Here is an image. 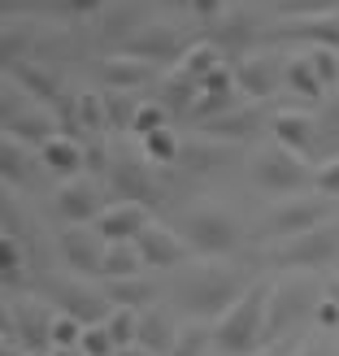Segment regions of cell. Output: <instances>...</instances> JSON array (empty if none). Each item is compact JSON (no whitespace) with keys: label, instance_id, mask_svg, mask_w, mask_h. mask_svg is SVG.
Wrapping results in <instances>:
<instances>
[{"label":"cell","instance_id":"obj_1","mask_svg":"<svg viewBox=\"0 0 339 356\" xmlns=\"http://www.w3.org/2000/svg\"><path fill=\"white\" fill-rule=\"evenodd\" d=\"M248 287H253V282H248L244 270L222 265V261H205V265H196V270H187L183 278H178L174 309L187 313L191 322H218Z\"/></svg>","mask_w":339,"mask_h":356},{"label":"cell","instance_id":"obj_2","mask_svg":"<svg viewBox=\"0 0 339 356\" xmlns=\"http://www.w3.org/2000/svg\"><path fill=\"white\" fill-rule=\"evenodd\" d=\"M270 296H274V282L257 278L213 322V348L222 356H257L261 348H270Z\"/></svg>","mask_w":339,"mask_h":356},{"label":"cell","instance_id":"obj_3","mask_svg":"<svg viewBox=\"0 0 339 356\" xmlns=\"http://www.w3.org/2000/svg\"><path fill=\"white\" fill-rule=\"evenodd\" d=\"M178 235L187 239V248L196 257L218 261V257L235 252L244 243V226H239L235 213L222 209V204H191L183 218H178Z\"/></svg>","mask_w":339,"mask_h":356},{"label":"cell","instance_id":"obj_4","mask_svg":"<svg viewBox=\"0 0 339 356\" xmlns=\"http://www.w3.org/2000/svg\"><path fill=\"white\" fill-rule=\"evenodd\" d=\"M253 178H257L261 191L292 200V195H305L309 187H317V165L309 161V156L274 144V148H261L253 156Z\"/></svg>","mask_w":339,"mask_h":356},{"label":"cell","instance_id":"obj_5","mask_svg":"<svg viewBox=\"0 0 339 356\" xmlns=\"http://www.w3.org/2000/svg\"><path fill=\"white\" fill-rule=\"evenodd\" d=\"M265 261L274 265V270H326V265H339V218L322 222V226H313L305 230V235H296V239H283L274 243L270 252H265Z\"/></svg>","mask_w":339,"mask_h":356},{"label":"cell","instance_id":"obj_6","mask_svg":"<svg viewBox=\"0 0 339 356\" xmlns=\"http://www.w3.org/2000/svg\"><path fill=\"white\" fill-rule=\"evenodd\" d=\"M322 296H326V287L317 291V274H309V270L283 274V282H274V296H270V343L278 334L296 330L300 322H313Z\"/></svg>","mask_w":339,"mask_h":356},{"label":"cell","instance_id":"obj_7","mask_svg":"<svg viewBox=\"0 0 339 356\" xmlns=\"http://www.w3.org/2000/svg\"><path fill=\"white\" fill-rule=\"evenodd\" d=\"M35 287H44V300H48L57 313L74 317V322H83V326H100L104 317L113 313L104 287H92L87 278H52V274H44Z\"/></svg>","mask_w":339,"mask_h":356},{"label":"cell","instance_id":"obj_8","mask_svg":"<svg viewBox=\"0 0 339 356\" xmlns=\"http://www.w3.org/2000/svg\"><path fill=\"white\" fill-rule=\"evenodd\" d=\"M322 222H331V200H326V195H292V200L274 204L261 218L257 239L283 243V239H296V235H305V230L322 226Z\"/></svg>","mask_w":339,"mask_h":356},{"label":"cell","instance_id":"obj_9","mask_svg":"<svg viewBox=\"0 0 339 356\" xmlns=\"http://www.w3.org/2000/svg\"><path fill=\"white\" fill-rule=\"evenodd\" d=\"M109 187L122 195V200H135V204H157L166 195V183L157 178L152 161L144 152H113V165H109Z\"/></svg>","mask_w":339,"mask_h":356},{"label":"cell","instance_id":"obj_10","mask_svg":"<svg viewBox=\"0 0 339 356\" xmlns=\"http://www.w3.org/2000/svg\"><path fill=\"white\" fill-rule=\"evenodd\" d=\"M52 322H57V309L48 313V300H13L9 305V339L22 352H52Z\"/></svg>","mask_w":339,"mask_h":356},{"label":"cell","instance_id":"obj_11","mask_svg":"<svg viewBox=\"0 0 339 356\" xmlns=\"http://www.w3.org/2000/svg\"><path fill=\"white\" fill-rule=\"evenodd\" d=\"M57 252L74 270V278H104V252H109V243H104V235L96 226H65L57 235Z\"/></svg>","mask_w":339,"mask_h":356},{"label":"cell","instance_id":"obj_12","mask_svg":"<svg viewBox=\"0 0 339 356\" xmlns=\"http://www.w3.org/2000/svg\"><path fill=\"white\" fill-rule=\"evenodd\" d=\"M104 209L109 204H104L100 178H92V174L70 178V183H61L57 195H52V213H57L65 226H87V222H96Z\"/></svg>","mask_w":339,"mask_h":356},{"label":"cell","instance_id":"obj_13","mask_svg":"<svg viewBox=\"0 0 339 356\" xmlns=\"http://www.w3.org/2000/svg\"><path fill=\"white\" fill-rule=\"evenodd\" d=\"M187 48H191V44H183V35H178L174 26H166V22H148L144 31L135 35V40L122 44V52H131V57L148 61V65H157V70L178 65V61L187 57Z\"/></svg>","mask_w":339,"mask_h":356},{"label":"cell","instance_id":"obj_14","mask_svg":"<svg viewBox=\"0 0 339 356\" xmlns=\"http://www.w3.org/2000/svg\"><path fill=\"white\" fill-rule=\"evenodd\" d=\"M265 127H270V113L261 109V104H239V109H226L218 118H205L196 122V131L209 135V139H222V144H248V139H257Z\"/></svg>","mask_w":339,"mask_h":356},{"label":"cell","instance_id":"obj_15","mask_svg":"<svg viewBox=\"0 0 339 356\" xmlns=\"http://www.w3.org/2000/svg\"><path fill=\"white\" fill-rule=\"evenodd\" d=\"M265 40L300 44V48H335L339 52V13H317V17H283Z\"/></svg>","mask_w":339,"mask_h":356},{"label":"cell","instance_id":"obj_16","mask_svg":"<svg viewBox=\"0 0 339 356\" xmlns=\"http://www.w3.org/2000/svg\"><path fill=\"white\" fill-rule=\"evenodd\" d=\"M235 83L248 96V104H265L283 87V61L274 52H253V57L235 61Z\"/></svg>","mask_w":339,"mask_h":356},{"label":"cell","instance_id":"obj_17","mask_svg":"<svg viewBox=\"0 0 339 356\" xmlns=\"http://www.w3.org/2000/svg\"><path fill=\"white\" fill-rule=\"evenodd\" d=\"M261 40H265V35L253 26L248 9H226L222 22H213V26H209V44L218 48L222 57H235V61L253 57V48H257Z\"/></svg>","mask_w":339,"mask_h":356},{"label":"cell","instance_id":"obj_18","mask_svg":"<svg viewBox=\"0 0 339 356\" xmlns=\"http://www.w3.org/2000/svg\"><path fill=\"white\" fill-rule=\"evenodd\" d=\"M270 135H274V144L309 156L317 148V139H322V127H317V113H309V109H274Z\"/></svg>","mask_w":339,"mask_h":356},{"label":"cell","instance_id":"obj_19","mask_svg":"<svg viewBox=\"0 0 339 356\" xmlns=\"http://www.w3.org/2000/svg\"><path fill=\"white\" fill-rule=\"evenodd\" d=\"M135 248H139V257H144L152 270H174V265H183V261L191 257L187 239L178 235V230L161 226V222H148V226H144V235L135 239Z\"/></svg>","mask_w":339,"mask_h":356},{"label":"cell","instance_id":"obj_20","mask_svg":"<svg viewBox=\"0 0 339 356\" xmlns=\"http://www.w3.org/2000/svg\"><path fill=\"white\" fill-rule=\"evenodd\" d=\"M5 135L22 139V144H31L35 152H40L48 139H57V135H65V131H61V122H57V113H52V109H44V104H31V109H9V113H5Z\"/></svg>","mask_w":339,"mask_h":356},{"label":"cell","instance_id":"obj_21","mask_svg":"<svg viewBox=\"0 0 339 356\" xmlns=\"http://www.w3.org/2000/svg\"><path fill=\"white\" fill-rule=\"evenodd\" d=\"M9 83H13L31 104H44V109H57L61 96H65L61 79L52 74V70H44V65H35V61H17V65H9Z\"/></svg>","mask_w":339,"mask_h":356},{"label":"cell","instance_id":"obj_22","mask_svg":"<svg viewBox=\"0 0 339 356\" xmlns=\"http://www.w3.org/2000/svg\"><path fill=\"white\" fill-rule=\"evenodd\" d=\"M148 209L144 204H135V200H118L109 204L96 218V230L104 235V243H135L139 235H144V226H148Z\"/></svg>","mask_w":339,"mask_h":356},{"label":"cell","instance_id":"obj_23","mask_svg":"<svg viewBox=\"0 0 339 356\" xmlns=\"http://www.w3.org/2000/svg\"><path fill=\"white\" fill-rule=\"evenodd\" d=\"M230 161H235V144H222V139H209V135L183 139V152H178V165L187 174H213V170H226Z\"/></svg>","mask_w":339,"mask_h":356},{"label":"cell","instance_id":"obj_24","mask_svg":"<svg viewBox=\"0 0 339 356\" xmlns=\"http://www.w3.org/2000/svg\"><path fill=\"white\" fill-rule=\"evenodd\" d=\"M100 79H104V92H135V87H144L157 79V65L131 57V52H113V57L100 61Z\"/></svg>","mask_w":339,"mask_h":356},{"label":"cell","instance_id":"obj_25","mask_svg":"<svg viewBox=\"0 0 339 356\" xmlns=\"http://www.w3.org/2000/svg\"><path fill=\"white\" fill-rule=\"evenodd\" d=\"M40 165L70 183V178H79L87 170V144H79L74 135H57V139H48L40 148Z\"/></svg>","mask_w":339,"mask_h":356},{"label":"cell","instance_id":"obj_26","mask_svg":"<svg viewBox=\"0 0 339 356\" xmlns=\"http://www.w3.org/2000/svg\"><path fill=\"white\" fill-rule=\"evenodd\" d=\"M178 334H183V326H178V317L170 309H144L139 313V343L135 348H148L152 356H166Z\"/></svg>","mask_w":339,"mask_h":356},{"label":"cell","instance_id":"obj_27","mask_svg":"<svg viewBox=\"0 0 339 356\" xmlns=\"http://www.w3.org/2000/svg\"><path fill=\"white\" fill-rule=\"evenodd\" d=\"M283 87L296 92L300 100H322V92H326V83L317 79L309 52H292V57H283Z\"/></svg>","mask_w":339,"mask_h":356},{"label":"cell","instance_id":"obj_28","mask_svg":"<svg viewBox=\"0 0 339 356\" xmlns=\"http://www.w3.org/2000/svg\"><path fill=\"white\" fill-rule=\"evenodd\" d=\"M35 161H40V152H35L31 144H22V139H13V135L0 139V174H5L9 187H26Z\"/></svg>","mask_w":339,"mask_h":356},{"label":"cell","instance_id":"obj_29","mask_svg":"<svg viewBox=\"0 0 339 356\" xmlns=\"http://www.w3.org/2000/svg\"><path fill=\"white\" fill-rule=\"evenodd\" d=\"M144 26H148L144 22V9H139L135 0H122V5H113L109 13H104V40H113V44L135 40Z\"/></svg>","mask_w":339,"mask_h":356},{"label":"cell","instance_id":"obj_30","mask_svg":"<svg viewBox=\"0 0 339 356\" xmlns=\"http://www.w3.org/2000/svg\"><path fill=\"white\" fill-rule=\"evenodd\" d=\"M157 100H161L174 118H191V113H196V104H200V83H191V79H183V74H174V79L161 83Z\"/></svg>","mask_w":339,"mask_h":356},{"label":"cell","instance_id":"obj_31","mask_svg":"<svg viewBox=\"0 0 339 356\" xmlns=\"http://www.w3.org/2000/svg\"><path fill=\"white\" fill-rule=\"evenodd\" d=\"M0 278H5L9 291H22V282H26V248L13 230L0 235Z\"/></svg>","mask_w":339,"mask_h":356},{"label":"cell","instance_id":"obj_32","mask_svg":"<svg viewBox=\"0 0 339 356\" xmlns=\"http://www.w3.org/2000/svg\"><path fill=\"white\" fill-rule=\"evenodd\" d=\"M222 65H226V57H222V52L213 48L209 40H200V44H191V48H187V57L178 61L174 74H183V79H191V83H205L213 70H222Z\"/></svg>","mask_w":339,"mask_h":356},{"label":"cell","instance_id":"obj_33","mask_svg":"<svg viewBox=\"0 0 339 356\" xmlns=\"http://www.w3.org/2000/svg\"><path fill=\"white\" fill-rule=\"evenodd\" d=\"M144 257H139L135 243H109L104 252V282H118V278H139L144 274Z\"/></svg>","mask_w":339,"mask_h":356},{"label":"cell","instance_id":"obj_34","mask_svg":"<svg viewBox=\"0 0 339 356\" xmlns=\"http://www.w3.org/2000/svg\"><path fill=\"white\" fill-rule=\"evenodd\" d=\"M104 296H109L113 309H148L152 282L144 274H139V278H118V282H104Z\"/></svg>","mask_w":339,"mask_h":356},{"label":"cell","instance_id":"obj_35","mask_svg":"<svg viewBox=\"0 0 339 356\" xmlns=\"http://www.w3.org/2000/svg\"><path fill=\"white\" fill-rule=\"evenodd\" d=\"M139 313L144 309H113L104 317V330H109V339L118 343V352H127L139 343Z\"/></svg>","mask_w":339,"mask_h":356},{"label":"cell","instance_id":"obj_36","mask_svg":"<svg viewBox=\"0 0 339 356\" xmlns=\"http://www.w3.org/2000/svg\"><path fill=\"white\" fill-rule=\"evenodd\" d=\"M135 113H139L135 92H104V122H109V131H131Z\"/></svg>","mask_w":339,"mask_h":356},{"label":"cell","instance_id":"obj_37","mask_svg":"<svg viewBox=\"0 0 339 356\" xmlns=\"http://www.w3.org/2000/svg\"><path fill=\"white\" fill-rule=\"evenodd\" d=\"M139 144H144V156H148L152 165H178V152H183V139L174 135V127L157 131L148 139H139Z\"/></svg>","mask_w":339,"mask_h":356},{"label":"cell","instance_id":"obj_38","mask_svg":"<svg viewBox=\"0 0 339 356\" xmlns=\"http://www.w3.org/2000/svg\"><path fill=\"white\" fill-rule=\"evenodd\" d=\"M166 127H174V113L166 109L161 100H144V104H139V113H135V127H131V135L148 139V135L166 131Z\"/></svg>","mask_w":339,"mask_h":356},{"label":"cell","instance_id":"obj_39","mask_svg":"<svg viewBox=\"0 0 339 356\" xmlns=\"http://www.w3.org/2000/svg\"><path fill=\"white\" fill-rule=\"evenodd\" d=\"M213 348V326L196 322V326H183V334H178V343L166 352V356H205Z\"/></svg>","mask_w":339,"mask_h":356},{"label":"cell","instance_id":"obj_40","mask_svg":"<svg viewBox=\"0 0 339 356\" xmlns=\"http://www.w3.org/2000/svg\"><path fill=\"white\" fill-rule=\"evenodd\" d=\"M26 44H31V31H26L22 22H9V26H5V35H0V52H5V65L26 61V57H22Z\"/></svg>","mask_w":339,"mask_h":356},{"label":"cell","instance_id":"obj_41","mask_svg":"<svg viewBox=\"0 0 339 356\" xmlns=\"http://www.w3.org/2000/svg\"><path fill=\"white\" fill-rule=\"evenodd\" d=\"M283 17H317V13H339V0H274Z\"/></svg>","mask_w":339,"mask_h":356},{"label":"cell","instance_id":"obj_42","mask_svg":"<svg viewBox=\"0 0 339 356\" xmlns=\"http://www.w3.org/2000/svg\"><path fill=\"white\" fill-rule=\"evenodd\" d=\"M79 122L87 131H104L109 122H104V92H83L79 96Z\"/></svg>","mask_w":339,"mask_h":356},{"label":"cell","instance_id":"obj_43","mask_svg":"<svg viewBox=\"0 0 339 356\" xmlns=\"http://www.w3.org/2000/svg\"><path fill=\"white\" fill-rule=\"evenodd\" d=\"M79 348H83V356H118V343L109 339V330H104V322H100V326H87Z\"/></svg>","mask_w":339,"mask_h":356},{"label":"cell","instance_id":"obj_44","mask_svg":"<svg viewBox=\"0 0 339 356\" xmlns=\"http://www.w3.org/2000/svg\"><path fill=\"white\" fill-rule=\"evenodd\" d=\"M83 322H74V317L57 313V322H52V348H79L83 343Z\"/></svg>","mask_w":339,"mask_h":356},{"label":"cell","instance_id":"obj_45","mask_svg":"<svg viewBox=\"0 0 339 356\" xmlns=\"http://www.w3.org/2000/svg\"><path fill=\"white\" fill-rule=\"evenodd\" d=\"M305 52H309V61H313V70H317V79H322L326 87L339 83V52H335V48H305Z\"/></svg>","mask_w":339,"mask_h":356},{"label":"cell","instance_id":"obj_46","mask_svg":"<svg viewBox=\"0 0 339 356\" xmlns=\"http://www.w3.org/2000/svg\"><path fill=\"white\" fill-rule=\"evenodd\" d=\"M317 195H326V200H339V152L326 156V161L317 165Z\"/></svg>","mask_w":339,"mask_h":356},{"label":"cell","instance_id":"obj_47","mask_svg":"<svg viewBox=\"0 0 339 356\" xmlns=\"http://www.w3.org/2000/svg\"><path fill=\"white\" fill-rule=\"evenodd\" d=\"M317 127H322V139H326V144L339 148V96L326 100V109L317 113Z\"/></svg>","mask_w":339,"mask_h":356},{"label":"cell","instance_id":"obj_48","mask_svg":"<svg viewBox=\"0 0 339 356\" xmlns=\"http://www.w3.org/2000/svg\"><path fill=\"white\" fill-rule=\"evenodd\" d=\"M313 322L322 326V330H339V300L326 291L322 300H317V313H313Z\"/></svg>","mask_w":339,"mask_h":356},{"label":"cell","instance_id":"obj_49","mask_svg":"<svg viewBox=\"0 0 339 356\" xmlns=\"http://www.w3.org/2000/svg\"><path fill=\"white\" fill-rule=\"evenodd\" d=\"M196 17H200V22H222V17H226V0H191V5H187Z\"/></svg>","mask_w":339,"mask_h":356},{"label":"cell","instance_id":"obj_50","mask_svg":"<svg viewBox=\"0 0 339 356\" xmlns=\"http://www.w3.org/2000/svg\"><path fill=\"white\" fill-rule=\"evenodd\" d=\"M57 9H65V13H100L104 0H57Z\"/></svg>","mask_w":339,"mask_h":356},{"label":"cell","instance_id":"obj_51","mask_svg":"<svg viewBox=\"0 0 339 356\" xmlns=\"http://www.w3.org/2000/svg\"><path fill=\"white\" fill-rule=\"evenodd\" d=\"M292 356H335V348H326V343H305V348H296Z\"/></svg>","mask_w":339,"mask_h":356},{"label":"cell","instance_id":"obj_52","mask_svg":"<svg viewBox=\"0 0 339 356\" xmlns=\"http://www.w3.org/2000/svg\"><path fill=\"white\" fill-rule=\"evenodd\" d=\"M52 356H83V348H52Z\"/></svg>","mask_w":339,"mask_h":356},{"label":"cell","instance_id":"obj_53","mask_svg":"<svg viewBox=\"0 0 339 356\" xmlns=\"http://www.w3.org/2000/svg\"><path fill=\"white\" fill-rule=\"evenodd\" d=\"M118 356H152L148 348H127V352H118Z\"/></svg>","mask_w":339,"mask_h":356},{"label":"cell","instance_id":"obj_54","mask_svg":"<svg viewBox=\"0 0 339 356\" xmlns=\"http://www.w3.org/2000/svg\"><path fill=\"white\" fill-rule=\"evenodd\" d=\"M326 291H331V296L339 300V278H331V282H326Z\"/></svg>","mask_w":339,"mask_h":356},{"label":"cell","instance_id":"obj_55","mask_svg":"<svg viewBox=\"0 0 339 356\" xmlns=\"http://www.w3.org/2000/svg\"><path fill=\"white\" fill-rule=\"evenodd\" d=\"M257 356H283V348H261Z\"/></svg>","mask_w":339,"mask_h":356},{"label":"cell","instance_id":"obj_56","mask_svg":"<svg viewBox=\"0 0 339 356\" xmlns=\"http://www.w3.org/2000/svg\"><path fill=\"white\" fill-rule=\"evenodd\" d=\"M170 5H191V0H170Z\"/></svg>","mask_w":339,"mask_h":356}]
</instances>
